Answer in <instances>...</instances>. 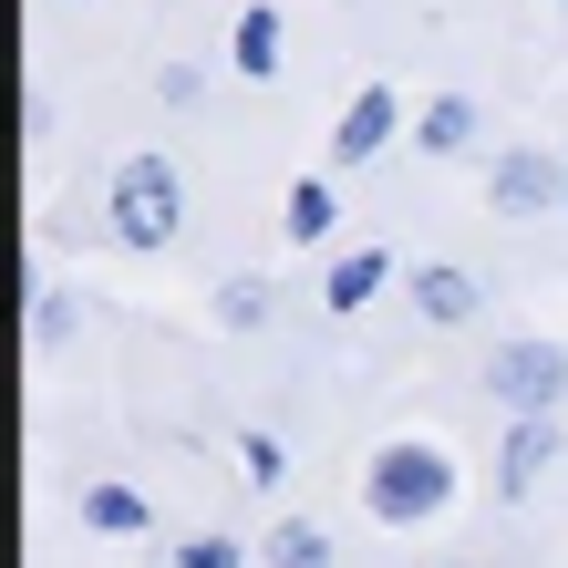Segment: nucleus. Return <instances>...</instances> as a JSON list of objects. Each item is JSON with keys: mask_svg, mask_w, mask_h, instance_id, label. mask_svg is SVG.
Segmentation results:
<instances>
[{"mask_svg": "<svg viewBox=\"0 0 568 568\" xmlns=\"http://www.w3.org/2000/svg\"><path fill=\"white\" fill-rule=\"evenodd\" d=\"M362 507H373L383 527H424L455 507V455L424 445V434H393V445L362 465Z\"/></svg>", "mask_w": 568, "mask_h": 568, "instance_id": "nucleus-1", "label": "nucleus"}, {"mask_svg": "<svg viewBox=\"0 0 568 568\" xmlns=\"http://www.w3.org/2000/svg\"><path fill=\"white\" fill-rule=\"evenodd\" d=\"M104 217H114L124 248H176V227H186V176H176L165 155H124Z\"/></svg>", "mask_w": 568, "mask_h": 568, "instance_id": "nucleus-2", "label": "nucleus"}, {"mask_svg": "<svg viewBox=\"0 0 568 568\" xmlns=\"http://www.w3.org/2000/svg\"><path fill=\"white\" fill-rule=\"evenodd\" d=\"M486 393L507 414H558L568 404V352L558 342H496L486 352Z\"/></svg>", "mask_w": 568, "mask_h": 568, "instance_id": "nucleus-3", "label": "nucleus"}, {"mask_svg": "<svg viewBox=\"0 0 568 568\" xmlns=\"http://www.w3.org/2000/svg\"><path fill=\"white\" fill-rule=\"evenodd\" d=\"M486 207H496V217H548V207H568V165H558V155H538V145L496 155Z\"/></svg>", "mask_w": 568, "mask_h": 568, "instance_id": "nucleus-4", "label": "nucleus"}, {"mask_svg": "<svg viewBox=\"0 0 568 568\" xmlns=\"http://www.w3.org/2000/svg\"><path fill=\"white\" fill-rule=\"evenodd\" d=\"M393 124H404V93H393V83H362L352 104H342V124H331V165H373L393 145Z\"/></svg>", "mask_w": 568, "mask_h": 568, "instance_id": "nucleus-5", "label": "nucleus"}, {"mask_svg": "<svg viewBox=\"0 0 568 568\" xmlns=\"http://www.w3.org/2000/svg\"><path fill=\"white\" fill-rule=\"evenodd\" d=\"M548 465H558V414H517V434L496 445V486H507V496H527V486L548 476Z\"/></svg>", "mask_w": 568, "mask_h": 568, "instance_id": "nucleus-6", "label": "nucleus"}, {"mask_svg": "<svg viewBox=\"0 0 568 568\" xmlns=\"http://www.w3.org/2000/svg\"><path fill=\"white\" fill-rule=\"evenodd\" d=\"M476 270H445V258H434V270H414V311L434 321V331H465V321H476Z\"/></svg>", "mask_w": 568, "mask_h": 568, "instance_id": "nucleus-7", "label": "nucleus"}, {"mask_svg": "<svg viewBox=\"0 0 568 568\" xmlns=\"http://www.w3.org/2000/svg\"><path fill=\"white\" fill-rule=\"evenodd\" d=\"M227 62H239V73L248 83H280V11H270V0H248V11H239V31H227Z\"/></svg>", "mask_w": 568, "mask_h": 568, "instance_id": "nucleus-8", "label": "nucleus"}, {"mask_svg": "<svg viewBox=\"0 0 568 568\" xmlns=\"http://www.w3.org/2000/svg\"><path fill=\"white\" fill-rule=\"evenodd\" d=\"M83 527H93V538H145V527H155V507H145V496L135 486H83Z\"/></svg>", "mask_w": 568, "mask_h": 568, "instance_id": "nucleus-9", "label": "nucleus"}, {"mask_svg": "<svg viewBox=\"0 0 568 568\" xmlns=\"http://www.w3.org/2000/svg\"><path fill=\"white\" fill-rule=\"evenodd\" d=\"M383 280H393V248H342V258H331V280H321V300H331V311H362Z\"/></svg>", "mask_w": 568, "mask_h": 568, "instance_id": "nucleus-10", "label": "nucleus"}, {"mask_svg": "<svg viewBox=\"0 0 568 568\" xmlns=\"http://www.w3.org/2000/svg\"><path fill=\"white\" fill-rule=\"evenodd\" d=\"M331 227H342L331 186H321V176H300V186H290V207H280V239H290V248H331Z\"/></svg>", "mask_w": 568, "mask_h": 568, "instance_id": "nucleus-11", "label": "nucleus"}, {"mask_svg": "<svg viewBox=\"0 0 568 568\" xmlns=\"http://www.w3.org/2000/svg\"><path fill=\"white\" fill-rule=\"evenodd\" d=\"M414 145L424 155H465L476 145V104H465V93H434V104L414 114Z\"/></svg>", "mask_w": 568, "mask_h": 568, "instance_id": "nucleus-12", "label": "nucleus"}, {"mask_svg": "<svg viewBox=\"0 0 568 568\" xmlns=\"http://www.w3.org/2000/svg\"><path fill=\"white\" fill-rule=\"evenodd\" d=\"M258 568H331V538L311 517H280L270 538H258Z\"/></svg>", "mask_w": 568, "mask_h": 568, "instance_id": "nucleus-13", "label": "nucleus"}, {"mask_svg": "<svg viewBox=\"0 0 568 568\" xmlns=\"http://www.w3.org/2000/svg\"><path fill=\"white\" fill-rule=\"evenodd\" d=\"M217 321L227 331H258V321H270V280H217Z\"/></svg>", "mask_w": 568, "mask_h": 568, "instance_id": "nucleus-14", "label": "nucleus"}, {"mask_svg": "<svg viewBox=\"0 0 568 568\" xmlns=\"http://www.w3.org/2000/svg\"><path fill=\"white\" fill-rule=\"evenodd\" d=\"M239 476H248V486H280V476H290L280 434H239Z\"/></svg>", "mask_w": 568, "mask_h": 568, "instance_id": "nucleus-15", "label": "nucleus"}, {"mask_svg": "<svg viewBox=\"0 0 568 568\" xmlns=\"http://www.w3.org/2000/svg\"><path fill=\"white\" fill-rule=\"evenodd\" d=\"M176 568H248V548H239V538H217V527H196V538L176 548Z\"/></svg>", "mask_w": 568, "mask_h": 568, "instance_id": "nucleus-16", "label": "nucleus"}, {"mask_svg": "<svg viewBox=\"0 0 568 568\" xmlns=\"http://www.w3.org/2000/svg\"><path fill=\"white\" fill-rule=\"evenodd\" d=\"M62 321H73V311H62V290L31 270V342H62Z\"/></svg>", "mask_w": 568, "mask_h": 568, "instance_id": "nucleus-17", "label": "nucleus"}]
</instances>
